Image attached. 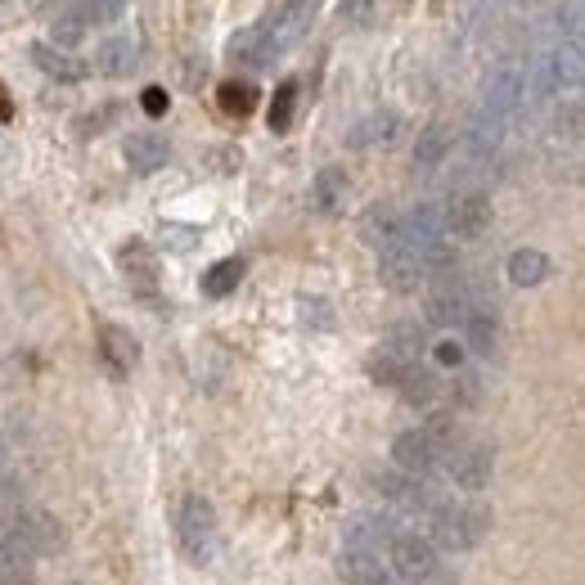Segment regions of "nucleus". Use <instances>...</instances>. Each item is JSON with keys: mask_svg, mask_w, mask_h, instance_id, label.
<instances>
[{"mask_svg": "<svg viewBox=\"0 0 585 585\" xmlns=\"http://www.w3.org/2000/svg\"><path fill=\"white\" fill-rule=\"evenodd\" d=\"M27 581H32V554L0 536V585H27Z\"/></svg>", "mask_w": 585, "mask_h": 585, "instance_id": "bb28decb", "label": "nucleus"}, {"mask_svg": "<svg viewBox=\"0 0 585 585\" xmlns=\"http://www.w3.org/2000/svg\"><path fill=\"white\" fill-rule=\"evenodd\" d=\"M378 279H383L392 293H419V284L428 279V270H423L419 252H410L405 243H392V248H383V257H378Z\"/></svg>", "mask_w": 585, "mask_h": 585, "instance_id": "39448f33", "label": "nucleus"}, {"mask_svg": "<svg viewBox=\"0 0 585 585\" xmlns=\"http://www.w3.org/2000/svg\"><path fill=\"white\" fill-rule=\"evenodd\" d=\"M486 527H491V513L482 504H437L432 509V549L441 545L450 554L473 549L486 536Z\"/></svg>", "mask_w": 585, "mask_h": 585, "instance_id": "f257e3e1", "label": "nucleus"}, {"mask_svg": "<svg viewBox=\"0 0 585 585\" xmlns=\"http://www.w3.org/2000/svg\"><path fill=\"white\" fill-rule=\"evenodd\" d=\"M99 347H104V360L113 374H131L135 360H140V342H135L122 324H104V329H99Z\"/></svg>", "mask_w": 585, "mask_h": 585, "instance_id": "ddd939ff", "label": "nucleus"}, {"mask_svg": "<svg viewBox=\"0 0 585 585\" xmlns=\"http://www.w3.org/2000/svg\"><path fill=\"white\" fill-rule=\"evenodd\" d=\"M81 32H86V27H81V18L72 14V9H59V18L50 23V45H54V50L68 54V45H77V41H81Z\"/></svg>", "mask_w": 585, "mask_h": 585, "instance_id": "f704fd0d", "label": "nucleus"}, {"mask_svg": "<svg viewBox=\"0 0 585 585\" xmlns=\"http://www.w3.org/2000/svg\"><path fill=\"white\" fill-rule=\"evenodd\" d=\"M135 63H140V41H135V36H113V41H104L95 54V68L104 72V77H126Z\"/></svg>", "mask_w": 585, "mask_h": 585, "instance_id": "dca6fc26", "label": "nucleus"}, {"mask_svg": "<svg viewBox=\"0 0 585 585\" xmlns=\"http://www.w3.org/2000/svg\"><path fill=\"white\" fill-rule=\"evenodd\" d=\"M311 198L320 212H338L347 203V171L342 167H320L311 180Z\"/></svg>", "mask_w": 585, "mask_h": 585, "instance_id": "6ab92c4d", "label": "nucleus"}, {"mask_svg": "<svg viewBox=\"0 0 585 585\" xmlns=\"http://www.w3.org/2000/svg\"><path fill=\"white\" fill-rule=\"evenodd\" d=\"M32 59H36V68H41V72H50V77H63V81H77L81 72H86L77 59H72V54L54 50V45H32Z\"/></svg>", "mask_w": 585, "mask_h": 585, "instance_id": "c85d7f7f", "label": "nucleus"}, {"mask_svg": "<svg viewBox=\"0 0 585 585\" xmlns=\"http://www.w3.org/2000/svg\"><path fill=\"white\" fill-rule=\"evenodd\" d=\"M383 495L392 504H401V509L419 513V509H432V495L423 482H401V477H383Z\"/></svg>", "mask_w": 585, "mask_h": 585, "instance_id": "cd10ccee", "label": "nucleus"}, {"mask_svg": "<svg viewBox=\"0 0 585 585\" xmlns=\"http://www.w3.org/2000/svg\"><path fill=\"white\" fill-rule=\"evenodd\" d=\"M0 464H5V455H0Z\"/></svg>", "mask_w": 585, "mask_h": 585, "instance_id": "49530a36", "label": "nucleus"}, {"mask_svg": "<svg viewBox=\"0 0 585 585\" xmlns=\"http://www.w3.org/2000/svg\"><path fill=\"white\" fill-rule=\"evenodd\" d=\"M230 54L234 59H243V63H252V68H266V63L279 54V45L270 41L266 27H248V32H239L230 41Z\"/></svg>", "mask_w": 585, "mask_h": 585, "instance_id": "a211bd4d", "label": "nucleus"}, {"mask_svg": "<svg viewBox=\"0 0 585 585\" xmlns=\"http://www.w3.org/2000/svg\"><path fill=\"white\" fill-rule=\"evenodd\" d=\"M387 540H396L387 518H356V527H351V549H369V554H378V545H387Z\"/></svg>", "mask_w": 585, "mask_h": 585, "instance_id": "2f4dec72", "label": "nucleus"}, {"mask_svg": "<svg viewBox=\"0 0 585 585\" xmlns=\"http://www.w3.org/2000/svg\"><path fill=\"white\" fill-rule=\"evenodd\" d=\"M401 243L410 252H432L437 243H446V225H441V207H432V203H419L410 216L401 221Z\"/></svg>", "mask_w": 585, "mask_h": 585, "instance_id": "6e6552de", "label": "nucleus"}, {"mask_svg": "<svg viewBox=\"0 0 585 585\" xmlns=\"http://www.w3.org/2000/svg\"><path fill=\"white\" fill-rule=\"evenodd\" d=\"M369 374H374L378 378V383H401V374H405V365H401V360H392V356H387V351H374V356H369Z\"/></svg>", "mask_w": 585, "mask_h": 585, "instance_id": "4c0bfd02", "label": "nucleus"}, {"mask_svg": "<svg viewBox=\"0 0 585 585\" xmlns=\"http://www.w3.org/2000/svg\"><path fill=\"white\" fill-rule=\"evenodd\" d=\"M360 239H365L369 248H392V243H401V216L387 203H374L360 216Z\"/></svg>", "mask_w": 585, "mask_h": 585, "instance_id": "2eb2a0df", "label": "nucleus"}, {"mask_svg": "<svg viewBox=\"0 0 585 585\" xmlns=\"http://www.w3.org/2000/svg\"><path fill=\"white\" fill-rule=\"evenodd\" d=\"M558 18H567V32H572V41H576V36H581V5L558 9Z\"/></svg>", "mask_w": 585, "mask_h": 585, "instance_id": "c03bdc74", "label": "nucleus"}, {"mask_svg": "<svg viewBox=\"0 0 585 585\" xmlns=\"http://www.w3.org/2000/svg\"><path fill=\"white\" fill-rule=\"evenodd\" d=\"M468 342L464 347H473L477 356H491L495 347H500V324H495L491 311H468Z\"/></svg>", "mask_w": 585, "mask_h": 585, "instance_id": "a878e982", "label": "nucleus"}, {"mask_svg": "<svg viewBox=\"0 0 585 585\" xmlns=\"http://www.w3.org/2000/svg\"><path fill=\"white\" fill-rule=\"evenodd\" d=\"M176 540L189 563H207L216 554V509L203 495H185V504L176 513Z\"/></svg>", "mask_w": 585, "mask_h": 585, "instance_id": "f03ea898", "label": "nucleus"}, {"mask_svg": "<svg viewBox=\"0 0 585 585\" xmlns=\"http://www.w3.org/2000/svg\"><path fill=\"white\" fill-rule=\"evenodd\" d=\"M72 14H77L81 27H86V23H117L126 9L117 5V0H95V5H72Z\"/></svg>", "mask_w": 585, "mask_h": 585, "instance_id": "e433bc0d", "label": "nucleus"}, {"mask_svg": "<svg viewBox=\"0 0 585 585\" xmlns=\"http://www.w3.org/2000/svg\"><path fill=\"white\" fill-rule=\"evenodd\" d=\"M162 239H167L171 248H180V252H185L189 243H194V230H189V225H167V230H162Z\"/></svg>", "mask_w": 585, "mask_h": 585, "instance_id": "37998d69", "label": "nucleus"}, {"mask_svg": "<svg viewBox=\"0 0 585 585\" xmlns=\"http://www.w3.org/2000/svg\"><path fill=\"white\" fill-rule=\"evenodd\" d=\"M423 315H428V324H437V329L459 324L468 315V293H464V284L455 279V270H446V275L432 279L428 302H423Z\"/></svg>", "mask_w": 585, "mask_h": 585, "instance_id": "20e7f679", "label": "nucleus"}, {"mask_svg": "<svg viewBox=\"0 0 585 585\" xmlns=\"http://www.w3.org/2000/svg\"><path fill=\"white\" fill-rule=\"evenodd\" d=\"M5 540H14L18 549H27L36 558V554H54L63 545V531L45 509H18L5 522Z\"/></svg>", "mask_w": 585, "mask_h": 585, "instance_id": "7ed1b4c3", "label": "nucleus"}, {"mask_svg": "<svg viewBox=\"0 0 585 585\" xmlns=\"http://www.w3.org/2000/svg\"><path fill=\"white\" fill-rule=\"evenodd\" d=\"M428 347V333H423V324H392V329L383 333V342H378V351H387L392 360H401V365H414L419 360V351Z\"/></svg>", "mask_w": 585, "mask_h": 585, "instance_id": "4468645a", "label": "nucleus"}, {"mask_svg": "<svg viewBox=\"0 0 585 585\" xmlns=\"http://www.w3.org/2000/svg\"><path fill=\"white\" fill-rule=\"evenodd\" d=\"M167 140H162L158 131H135L131 140H126V162H131V171H140V176H153L158 167H167Z\"/></svg>", "mask_w": 585, "mask_h": 585, "instance_id": "f8f14e48", "label": "nucleus"}, {"mask_svg": "<svg viewBox=\"0 0 585 585\" xmlns=\"http://www.w3.org/2000/svg\"><path fill=\"white\" fill-rule=\"evenodd\" d=\"M545 68H549V81H554V86H576V81H581V41L558 45L545 59Z\"/></svg>", "mask_w": 585, "mask_h": 585, "instance_id": "393cba45", "label": "nucleus"}, {"mask_svg": "<svg viewBox=\"0 0 585 585\" xmlns=\"http://www.w3.org/2000/svg\"><path fill=\"white\" fill-rule=\"evenodd\" d=\"M500 135H504V117H495L491 108H477L473 122H468V149H473L477 158H486V153H495Z\"/></svg>", "mask_w": 585, "mask_h": 585, "instance_id": "412c9836", "label": "nucleus"}, {"mask_svg": "<svg viewBox=\"0 0 585 585\" xmlns=\"http://www.w3.org/2000/svg\"><path fill=\"white\" fill-rule=\"evenodd\" d=\"M392 567L405 576V581H423V576L437 567V549L423 536H396L392 540Z\"/></svg>", "mask_w": 585, "mask_h": 585, "instance_id": "9d476101", "label": "nucleus"}, {"mask_svg": "<svg viewBox=\"0 0 585 585\" xmlns=\"http://www.w3.org/2000/svg\"><path fill=\"white\" fill-rule=\"evenodd\" d=\"M432 356H437V365H446V369H459L464 365V342H455V338H441V342H432Z\"/></svg>", "mask_w": 585, "mask_h": 585, "instance_id": "58836bf2", "label": "nucleus"}, {"mask_svg": "<svg viewBox=\"0 0 585 585\" xmlns=\"http://www.w3.org/2000/svg\"><path fill=\"white\" fill-rule=\"evenodd\" d=\"M378 9L374 5H360V0H351V5H342V18H351L356 27H369V18H374Z\"/></svg>", "mask_w": 585, "mask_h": 585, "instance_id": "79ce46f5", "label": "nucleus"}, {"mask_svg": "<svg viewBox=\"0 0 585 585\" xmlns=\"http://www.w3.org/2000/svg\"><path fill=\"white\" fill-rule=\"evenodd\" d=\"M315 18V5H279L275 14H270V23H261L270 32V41L284 50L288 41H297V36L306 32V23Z\"/></svg>", "mask_w": 585, "mask_h": 585, "instance_id": "f3484780", "label": "nucleus"}, {"mask_svg": "<svg viewBox=\"0 0 585 585\" xmlns=\"http://www.w3.org/2000/svg\"><path fill=\"white\" fill-rule=\"evenodd\" d=\"M221 108L230 117H248L257 108V86L252 81H225L221 86Z\"/></svg>", "mask_w": 585, "mask_h": 585, "instance_id": "72a5a7b5", "label": "nucleus"}, {"mask_svg": "<svg viewBox=\"0 0 585 585\" xmlns=\"http://www.w3.org/2000/svg\"><path fill=\"white\" fill-rule=\"evenodd\" d=\"M392 459L401 473H410L414 482H419V477H428L432 468H437V446L423 437V428H405V432H396V441H392Z\"/></svg>", "mask_w": 585, "mask_h": 585, "instance_id": "0eeeda50", "label": "nucleus"}, {"mask_svg": "<svg viewBox=\"0 0 585 585\" xmlns=\"http://www.w3.org/2000/svg\"><path fill=\"white\" fill-rule=\"evenodd\" d=\"M140 104H144V113H149V117H162V113H167V104H171V95L162 86H149Z\"/></svg>", "mask_w": 585, "mask_h": 585, "instance_id": "a19ab883", "label": "nucleus"}, {"mask_svg": "<svg viewBox=\"0 0 585 585\" xmlns=\"http://www.w3.org/2000/svg\"><path fill=\"white\" fill-rule=\"evenodd\" d=\"M441 225H446V234H455V239H482V234L491 230V203H486L482 194H459V198H450V207L441 212Z\"/></svg>", "mask_w": 585, "mask_h": 585, "instance_id": "423d86ee", "label": "nucleus"}, {"mask_svg": "<svg viewBox=\"0 0 585 585\" xmlns=\"http://www.w3.org/2000/svg\"><path fill=\"white\" fill-rule=\"evenodd\" d=\"M117 261H122L126 279H131V284H140V288H149L153 275H158V261H153V252H149V243H144V239L126 243V248L117 252Z\"/></svg>", "mask_w": 585, "mask_h": 585, "instance_id": "4be33fe9", "label": "nucleus"}, {"mask_svg": "<svg viewBox=\"0 0 585 585\" xmlns=\"http://www.w3.org/2000/svg\"><path fill=\"white\" fill-rule=\"evenodd\" d=\"M401 396L410 405H428L432 396H437V378H432V369H419V365H405V374H401Z\"/></svg>", "mask_w": 585, "mask_h": 585, "instance_id": "7c9ffc66", "label": "nucleus"}, {"mask_svg": "<svg viewBox=\"0 0 585 585\" xmlns=\"http://www.w3.org/2000/svg\"><path fill=\"white\" fill-rule=\"evenodd\" d=\"M518 99H522V77L513 68H504V72H495L491 86H486V104L482 108H491L495 117H509L513 108H518Z\"/></svg>", "mask_w": 585, "mask_h": 585, "instance_id": "aec40b11", "label": "nucleus"}, {"mask_svg": "<svg viewBox=\"0 0 585 585\" xmlns=\"http://www.w3.org/2000/svg\"><path fill=\"white\" fill-rule=\"evenodd\" d=\"M509 279H513V284H522V288L545 284V279H549V257H545V252H536V248H518L509 257Z\"/></svg>", "mask_w": 585, "mask_h": 585, "instance_id": "b1692460", "label": "nucleus"}, {"mask_svg": "<svg viewBox=\"0 0 585 585\" xmlns=\"http://www.w3.org/2000/svg\"><path fill=\"white\" fill-rule=\"evenodd\" d=\"M338 576L347 585H387V563L383 554H369V549H342L338 554Z\"/></svg>", "mask_w": 585, "mask_h": 585, "instance_id": "9b49d317", "label": "nucleus"}, {"mask_svg": "<svg viewBox=\"0 0 585 585\" xmlns=\"http://www.w3.org/2000/svg\"><path fill=\"white\" fill-rule=\"evenodd\" d=\"M239 279H243V261L239 257H225V261H216V266L203 275V293L207 297H225V293H234V288H239Z\"/></svg>", "mask_w": 585, "mask_h": 585, "instance_id": "c756f323", "label": "nucleus"}, {"mask_svg": "<svg viewBox=\"0 0 585 585\" xmlns=\"http://www.w3.org/2000/svg\"><path fill=\"white\" fill-rule=\"evenodd\" d=\"M396 126H401V117H396L392 108H378V113H369L365 122L351 131V144H356V149H365V144H392Z\"/></svg>", "mask_w": 585, "mask_h": 585, "instance_id": "5701e85b", "label": "nucleus"}, {"mask_svg": "<svg viewBox=\"0 0 585 585\" xmlns=\"http://www.w3.org/2000/svg\"><path fill=\"white\" fill-rule=\"evenodd\" d=\"M293 104H297V81H284V86L275 90V104H270V131H288V122H293Z\"/></svg>", "mask_w": 585, "mask_h": 585, "instance_id": "c9c22d12", "label": "nucleus"}, {"mask_svg": "<svg viewBox=\"0 0 585 585\" xmlns=\"http://www.w3.org/2000/svg\"><path fill=\"white\" fill-rule=\"evenodd\" d=\"M491 473H495V455H491V446H477V441L450 459V477H455L459 491H482L491 482Z\"/></svg>", "mask_w": 585, "mask_h": 585, "instance_id": "1a4fd4ad", "label": "nucleus"}, {"mask_svg": "<svg viewBox=\"0 0 585 585\" xmlns=\"http://www.w3.org/2000/svg\"><path fill=\"white\" fill-rule=\"evenodd\" d=\"M446 149H450V131L446 126H428V131L419 135V144H414V162H419V167H437V162L446 158Z\"/></svg>", "mask_w": 585, "mask_h": 585, "instance_id": "473e14b6", "label": "nucleus"}, {"mask_svg": "<svg viewBox=\"0 0 585 585\" xmlns=\"http://www.w3.org/2000/svg\"><path fill=\"white\" fill-rule=\"evenodd\" d=\"M414 585H455V576H446L441 567H432V572L423 576V581H414Z\"/></svg>", "mask_w": 585, "mask_h": 585, "instance_id": "a18cd8bd", "label": "nucleus"}, {"mask_svg": "<svg viewBox=\"0 0 585 585\" xmlns=\"http://www.w3.org/2000/svg\"><path fill=\"white\" fill-rule=\"evenodd\" d=\"M302 320L306 324H324V329H329V324H333V315H329V302H320V297H315V302H311V297H302Z\"/></svg>", "mask_w": 585, "mask_h": 585, "instance_id": "ea45409f", "label": "nucleus"}]
</instances>
